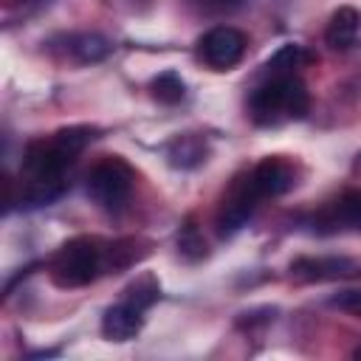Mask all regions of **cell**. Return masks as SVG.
Here are the masks:
<instances>
[{
    "label": "cell",
    "mask_w": 361,
    "mask_h": 361,
    "mask_svg": "<svg viewBox=\"0 0 361 361\" xmlns=\"http://www.w3.org/2000/svg\"><path fill=\"white\" fill-rule=\"evenodd\" d=\"M206 138L203 135H195V133H183L178 135L169 147H166V158L175 169H195L206 161Z\"/></svg>",
    "instance_id": "8fae6325"
},
{
    "label": "cell",
    "mask_w": 361,
    "mask_h": 361,
    "mask_svg": "<svg viewBox=\"0 0 361 361\" xmlns=\"http://www.w3.org/2000/svg\"><path fill=\"white\" fill-rule=\"evenodd\" d=\"M316 231H361V189H347L341 192L333 203H327L316 217H313Z\"/></svg>",
    "instance_id": "8992f818"
},
{
    "label": "cell",
    "mask_w": 361,
    "mask_h": 361,
    "mask_svg": "<svg viewBox=\"0 0 361 361\" xmlns=\"http://www.w3.org/2000/svg\"><path fill=\"white\" fill-rule=\"evenodd\" d=\"M68 51L76 62H99L113 51V42L102 34H76L68 39Z\"/></svg>",
    "instance_id": "7c38bea8"
},
{
    "label": "cell",
    "mask_w": 361,
    "mask_h": 361,
    "mask_svg": "<svg viewBox=\"0 0 361 361\" xmlns=\"http://www.w3.org/2000/svg\"><path fill=\"white\" fill-rule=\"evenodd\" d=\"M197 54L209 68L228 71L245 54V34L231 25H214L197 39Z\"/></svg>",
    "instance_id": "277c9868"
},
{
    "label": "cell",
    "mask_w": 361,
    "mask_h": 361,
    "mask_svg": "<svg viewBox=\"0 0 361 361\" xmlns=\"http://www.w3.org/2000/svg\"><path fill=\"white\" fill-rule=\"evenodd\" d=\"M107 268V245L96 237H73L51 257V279L56 288L90 285Z\"/></svg>",
    "instance_id": "7a4b0ae2"
},
{
    "label": "cell",
    "mask_w": 361,
    "mask_h": 361,
    "mask_svg": "<svg viewBox=\"0 0 361 361\" xmlns=\"http://www.w3.org/2000/svg\"><path fill=\"white\" fill-rule=\"evenodd\" d=\"M330 307L336 310H344V313H353V316H361V290L358 288H347V290H338L336 296L327 299Z\"/></svg>",
    "instance_id": "e0dca14e"
},
{
    "label": "cell",
    "mask_w": 361,
    "mask_h": 361,
    "mask_svg": "<svg viewBox=\"0 0 361 361\" xmlns=\"http://www.w3.org/2000/svg\"><path fill=\"white\" fill-rule=\"evenodd\" d=\"M358 265L347 257H299L290 262V274L302 282H324L338 276H353Z\"/></svg>",
    "instance_id": "ba28073f"
},
{
    "label": "cell",
    "mask_w": 361,
    "mask_h": 361,
    "mask_svg": "<svg viewBox=\"0 0 361 361\" xmlns=\"http://www.w3.org/2000/svg\"><path fill=\"white\" fill-rule=\"evenodd\" d=\"M178 251H180V257L189 259V262H195V259H200V257L206 254V240H203L200 228H197L192 220H186V223L180 226V231H178Z\"/></svg>",
    "instance_id": "9a60e30c"
},
{
    "label": "cell",
    "mask_w": 361,
    "mask_h": 361,
    "mask_svg": "<svg viewBox=\"0 0 361 361\" xmlns=\"http://www.w3.org/2000/svg\"><path fill=\"white\" fill-rule=\"evenodd\" d=\"M251 116L257 124H276L282 118H305L310 107L307 87L299 76H271L265 85H259L248 99Z\"/></svg>",
    "instance_id": "6da1fadb"
},
{
    "label": "cell",
    "mask_w": 361,
    "mask_h": 361,
    "mask_svg": "<svg viewBox=\"0 0 361 361\" xmlns=\"http://www.w3.org/2000/svg\"><path fill=\"white\" fill-rule=\"evenodd\" d=\"M158 296H161V285H158V279L152 274H141L135 282H130L124 288V302H130L138 310L152 307L158 302Z\"/></svg>",
    "instance_id": "4fadbf2b"
},
{
    "label": "cell",
    "mask_w": 361,
    "mask_h": 361,
    "mask_svg": "<svg viewBox=\"0 0 361 361\" xmlns=\"http://www.w3.org/2000/svg\"><path fill=\"white\" fill-rule=\"evenodd\" d=\"M152 96L161 102V104H178L183 96H186V85L183 79L175 73V71H164L152 79Z\"/></svg>",
    "instance_id": "5bb4252c"
},
{
    "label": "cell",
    "mask_w": 361,
    "mask_h": 361,
    "mask_svg": "<svg viewBox=\"0 0 361 361\" xmlns=\"http://www.w3.org/2000/svg\"><path fill=\"white\" fill-rule=\"evenodd\" d=\"M353 358H361V347H355V350H353Z\"/></svg>",
    "instance_id": "ac0fdd59"
},
{
    "label": "cell",
    "mask_w": 361,
    "mask_h": 361,
    "mask_svg": "<svg viewBox=\"0 0 361 361\" xmlns=\"http://www.w3.org/2000/svg\"><path fill=\"white\" fill-rule=\"evenodd\" d=\"M141 327H144V310L133 307L124 299L118 305H110L102 316V336L110 341H130L141 333Z\"/></svg>",
    "instance_id": "9c48e42d"
},
{
    "label": "cell",
    "mask_w": 361,
    "mask_h": 361,
    "mask_svg": "<svg viewBox=\"0 0 361 361\" xmlns=\"http://www.w3.org/2000/svg\"><path fill=\"white\" fill-rule=\"evenodd\" d=\"M133 183H135L133 166L118 155H113L99 161L87 172V197L104 212H121L133 195Z\"/></svg>",
    "instance_id": "3957f363"
},
{
    "label": "cell",
    "mask_w": 361,
    "mask_h": 361,
    "mask_svg": "<svg viewBox=\"0 0 361 361\" xmlns=\"http://www.w3.org/2000/svg\"><path fill=\"white\" fill-rule=\"evenodd\" d=\"M302 59H307V56L302 54L299 45H285V48H279V51L265 62V73H268V76H285V73H290V68H296Z\"/></svg>",
    "instance_id": "2e32d148"
},
{
    "label": "cell",
    "mask_w": 361,
    "mask_h": 361,
    "mask_svg": "<svg viewBox=\"0 0 361 361\" xmlns=\"http://www.w3.org/2000/svg\"><path fill=\"white\" fill-rule=\"evenodd\" d=\"M248 180L259 197H279L293 186V166L285 158L271 155V158H262L248 172Z\"/></svg>",
    "instance_id": "52a82bcc"
},
{
    "label": "cell",
    "mask_w": 361,
    "mask_h": 361,
    "mask_svg": "<svg viewBox=\"0 0 361 361\" xmlns=\"http://www.w3.org/2000/svg\"><path fill=\"white\" fill-rule=\"evenodd\" d=\"M358 28H361V14L353 6H341L333 11V17L324 28V42L336 51H347L355 42Z\"/></svg>",
    "instance_id": "30bf717a"
},
{
    "label": "cell",
    "mask_w": 361,
    "mask_h": 361,
    "mask_svg": "<svg viewBox=\"0 0 361 361\" xmlns=\"http://www.w3.org/2000/svg\"><path fill=\"white\" fill-rule=\"evenodd\" d=\"M259 200H262V197L254 192V186H251L248 178L237 180V183L228 189V195L223 197L220 212H217V231H220V237L237 234V231L251 220V214H254V209H257Z\"/></svg>",
    "instance_id": "5b68a950"
}]
</instances>
